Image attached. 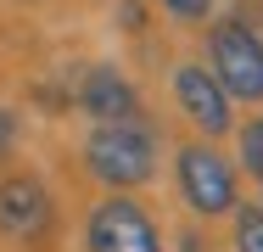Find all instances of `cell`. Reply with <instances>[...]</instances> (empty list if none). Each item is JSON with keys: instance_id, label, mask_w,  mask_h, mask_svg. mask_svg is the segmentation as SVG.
I'll use <instances>...</instances> for the list:
<instances>
[{"instance_id": "obj_1", "label": "cell", "mask_w": 263, "mask_h": 252, "mask_svg": "<svg viewBox=\"0 0 263 252\" xmlns=\"http://www.w3.org/2000/svg\"><path fill=\"white\" fill-rule=\"evenodd\" d=\"M84 168L112 185V191H135L157 179V135L140 118H106L84 135Z\"/></svg>"}, {"instance_id": "obj_2", "label": "cell", "mask_w": 263, "mask_h": 252, "mask_svg": "<svg viewBox=\"0 0 263 252\" xmlns=\"http://www.w3.org/2000/svg\"><path fill=\"white\" fill-rule=\"evenodd\" d=\"M174 185H179V196L196 219H230L241 207L235 163H224V151L213 140H185L174 151Z\"/></svg>"}, {"instance_id": "obj_3", "label": "cell", "mask_w": 263, "mask_h": 252, "mask_svg": "<svg viewBox=\"0 0 263 252\" xmlns=\"http://www.w3.org/2000/svg\"><path fill=\"white\" fill-rule=\"evenodd\" d=\"M208 67L230 101L263 106V34L247 17H218L208 28Z\"/></svg>"}, {"instance_id": "obj_4", "label": "cell", "mask_w": 263, "mask_h": 252, "mask_svg": "<svg viewBox=\"0 0 263 252\" xmlns=\"http://www.w3.org/2000/svg\"><path fill=\"white\" fill-rule=\"evenodd\" d=\"M84 252H168V247H162L157 219L129 191H112L84 219Z\"/></svg>"}, {"instance_id": "obj_5", "label": "cell", "mask_w": 263, "mask_h": 252, "mask_svg": "<svg viewBox=\"0 0 263 252\" xmlns=\"http://www.w3.org/2000/svg\"><path fill=\"white\" fill-rule=\"evenodd\" d=\"M174 106L191 118V129L202 140H224L235 129V101L224 96V84L213 79V67H202V62H179L174 67Z\"/></svg>"}, {"instance_id": "obj_6", "label": "cell", "mask_w": 263, "mask_h": 252, "mask_svg": "<svg viewBox=\"0 0 263 252\" xmlns=\"http://www.w3.org/2000/svg\"><path fill=\"white\" fill-rule=\"evenodd\" d=\"M56 230V202L34 174H6L0 179V236L23 247H45Z\"/></svg>"}, {"instance_id": "obj_7", "label": "cell", "mask_w": 263, "mask_h": 252, "mask_svg": "<svg viewBox=\"0 0 263 252\" xmlns=\"http://www.w3.org/2000/svg\"><path fill=\"white\" fill-rule=\"evenodd\" d=\"M79 106H84V118H96V123H106V118H140V90L118 73V67H90L84 79H79Z\"/></svg>"}, {"instance_id": "obj_8", "label": "cell", "mask_w": 263, "mask_h": 252, "mask_svg": "<svg viewBox=\"0 0 263 252\" xmlns=\"http://www.w3.org/2000/svg\"><path fill=\"white\" fill-rule=\"evenodd\" d=\"M235 151H241V168L252 174V185H263V112L235 129Z\"/></svg>"}, {"instance_id": "obj_9", "label": "cell", "mask_w": 263, "mask_h": 252, "mask_svg": "<svg viewBox=\"0 0 263 252\" xmlns=\"http://www.w3.org/2000/svg\"><path fill=\"white\" fill-rule=\"evenodd\" d=\"M235 252H263V207H235Z\"/></svg>"}, {"instance_id": "obj_10", "label": "cell", "mask_w": 263, "mask_h": 252, "mask_svg": "<svg viewBox=\"0 0 263 252\" xmlns=\"http://www.w3.org/2000/svg\"><path fill=\"white\" fill-rule=\"evenodd\" d=\"M174 23H208L213 17V0H157Z\"/></svg>"}, {"instance_id": "obj_11", "label": "cell", "mask_w": 263, "mask_h": 252, "mask_svg": "<svg viewBox=\"0 0 263 252\" xmlns=\"http://www.w3.org/2000/svg\"><path fill=\"white\" fill-rule=\"evenodd\" d=\"M17 135H23L17 112H6V106H0V157H11V151H17Z\"/></svg>"}, {"instance_id": "obj_12", "label": "cell", "mask_w": 263, "mask_h": 252, "mask_svg": "<svg viewBox=\"0 0 263 252\" xmlns=\"http://www.w3.org/2000/svg\"><path fill=\"white\" fill-rule=\"evenodd\" d=\"M123 23H129V34H140V28H146V11H140V0H123Z\"/></svg>"}]
</instances>
